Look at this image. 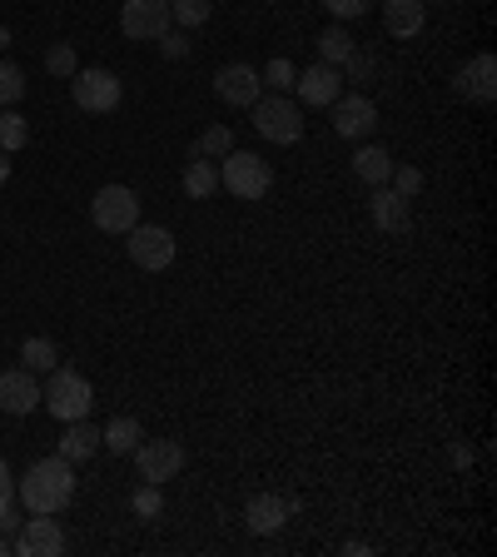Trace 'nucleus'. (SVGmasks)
<instances>
[{
	"mask_svg": "<svg viewBox=\"0 0 497 557\" xmlns=\"http://www.w3.org/2000/svg\"><path fill=\"white\" fill-rule=\"evenodd\" d=\"M15 498L25 503V512H65L75 498V463L60 453L30 463V473L15 478Z\"/></svg>",
	"mask_w": 497,
	"mask_h": 557,
	"instance_id": "nucleus-1",
	"label": "nucleus"
},
{
	"mask_svg": "<svg viewBox=\"0 0 497 557\" xmlns=\"http://www.w3.org/2000/svg\"><path fill=\"white\" fill-rule=\"evenodd\" d=\"M40 404H46L60 423H75V418H90L95 388H90V379L75 369H50L46 388H40Z\"/></svg>",
	"mask_w": 497,
	"mask_h": 557,
	"instance_id": "nucleus-2",
	"label": "nucleus"
},
{
	"mask_svg": "<svg viewBox=\"0 0 497 557\" xmlns=\"http://www.w3.org/2000/svg\"><path fill=\"white\" fill-rule=\"evenodd\" d=\"M70 100L85 115H115L120 100H125V85H120L115 70H75L70 75Z\"/></svg>",
	"mask_w": 497,
	"mask_h": 557,
	"instance_id": "nucleus-3",
	"label": "nucleus"
},
{
	"mask_svg": "<svg viewBox=\"0 0 497 557\" xmlns=\"http://www.w3.org/2000/svg\"><path fill=\"white\" fill-rule=\"evenodd\" d=\"M220 185L229 189L234 199H264L269 185H274V170H269V160H259L254 150H229L220 160Z\"/></svg>",
	"mask_w": 497,
	"mask_h": 557,
	"instance_id": "nucleus-4",
	"label": "nucleus"
},
{
	"mask_svg": "<svg viewBox=\"0 0 497 557\" xmlns=\"http://www.w3.org/2000/svg\"><path fill=\"white\" fill-rule=\"evenodd\" d=\"M249 110H254V129L269 145H299L303 139V110L294 100H284V95H269V100L259 95Z\"/></svg>",
	"mask_w": 497,
	"mask_h": 557,
	"instance_id": "nucleus-5",
	"label": "nucleus"
},
{
	"mask_svg": "<svg viewBox=\"0 0 497 557\" xmlns=\"http://www.w3.org/2000/svg\"><path fill=\"white\" fill-rule=\"evenodd\" d=\"M90 220H95V230H104V234H129V230L139 224V199H135V189H129V185H104V189H95Z\"/></svg>",
	"mask_w": 497,
	"mask_h": 557,
	"instance_id": "nucleus-6",
	"label": "nucleus"
},
{
	"mask_svg": "<svg viewBox=\"0 0 497 557\" xmlns=\"http://www.w3.org/2000/svg\"><path fill=\"white\" fill-rule=\"evenodd\" d=\"M125 244H129V259H135L145 274H160V269H170L174 255H179V244H174V234L164 230V224H135Z\"/></svg>",
	"mask_w": 497,
	"mask_h": 557,
	"instance_id": "nucleus-7",
	"label": "nucleus"
},
{
	"mask_svg": "<svg viewBox=\"0 0 497 557\" xmlns=\"http://www.w3.org/2000/svg\"><path fill=\"white\" fill-rule=\"evenodd\" d=\"M15 553L21 557H60L65 553V528L55 522V512H30L15 533Z\"/></svg>",
	"mask_w": 497,
	"mask_h": 557,
	"instance_id": "nucleus-8",
	"label": "nucleus"
},
{
	"mask_svg": "<svg viewBox=\"0 0 497 557\" xmlns=\"http://www.w3.org/2000/svg\"><path fill=\"white\" fill-rule=\"evenodd\" d=\"M170 25V0H125L120 5V30L129 40H160Z\"/></svg>",
	"mask_w": 497,
	"mask_h": 557,
	"instance_id": "nucleus-9",
	"label": "nucleus"
},
{
	"mask_svg": "<svg viewBox=\"0 0 497 557\" xmlns=\"http://www.w3.org/2000/svg\"><path fill=\"white\" fill-rule=\"evenodd\" d=\"M135 468H139V478L145 483H170L179 468H185V448L174 438H139V448H135Z\"/></svg>",
	"mask_w": 497,
	"mask_h": 557,
	"instance_id": "nucleus-10",
	"label": "nucleus"
},
{
	"mask_svg": "<svg viewBox=\"0 0 497 557\" xmlns=\"http://www.w3.org/2000/svg\"><path fill=\"white\" fill-rule=\"evenodd\" d=\"M328 110H334V129L344 139H369L378 129V104L369 95H338Z\"/></svg>",
	"mask_w": 497,
	"mask_h": 557,
	"instance_id": "nucleus-11",
	"label": "nucleus"
},
{
	"mask_svg": "<svg viewBox=\"0 0 497 557\" xmlns=\"http://www.w3.org/2000/svg\"><path fill=\"white\" fill-rule=\"evenodd\" d=\"M294 90H299L303 104H313V110H328V104L344 95V70H338V65H324V60H319V65L299 70Z\"/></svg>",
	"mask_w": 497,
	"mask_h": 557,
	"instance_id": "nucleus-12",
	"label": "nucleus"
},
{
	"mask_svg": "<svg viewBox=\"0 0 497 557\" xmlns=\"http://www.w3.org/2000/svg\"><path fill=\"white\" fill-rule=\"evenodd\" d=\"M214 95H220L224 104H249L264 95V81H259V70L254 65H224L220 75H214Z\"/></svg>",
	"mask_w": 497,
	"mask_h": 557,
	"instance_id": "nucleus-13",
	"label": "nucleus"
},
{
	"mask_svg": "<svg viewBox=\"0 0 497 557\" xmlns=\"http://www.w3.org/2000/svg\"><path fill=\"white\" fill-rule=\"evenodd\" d=\"M289 518H294V503L278 498V493H254V498L244 503V522H249V533H259V537L278 533Z\"/></svg>",
	"mask_w": 497,
	"mask_h": 557,
	"instance_id": "nucleus-14",
	"label": "nucleus"
},
{
	"mask_svg": "<svg viewBox=\"0 0 497 557\" xmlns=\"http://www.w3.org/2000/svg\"><path fill=\"white\" fill-rule=\"evenodd\" d=\"M452 90L463 95V100L493 104V95H497V60H493V55H473L463 70H458V81H452Z\"/></svg>",
	"mask_w": 497,
	"mask_h": 557,
	"instance_id": "nucleus-15",
	"label": "nucleus"
},
{
	"mask_svg": "<svg viewBox=\"0 0 497 557\" xmlns=\"http://www.w3.org/2000/svg\"><path fill=\"white\" fill-rule=\"evenodd\" d=\"M0 408L5 413H35L40 408V383H35L30 369H5L0 373Z\"/></svg>",
	"mask_w": 497,
	"mask_h": 557,
	"instance_id": "nucleus-16",
	"label": "nucleus"
},
{
	"mask_svg": "<svg viewBox=\"0 0 497 557\" xmlns=\"http://www.w3.org/2000/svg\"><path fill=\"white\" fill-rule=\"evenodd\" d=\"M369 214H373V224H378L383 234H408L413 230V214H408V199L403 195H394L388 185H378L373 189V199H369Z\"/></svg>",
	"mask_w": 497,
	"mask_h": 557,
	"instance_id": "nucleus-17",
	"label": "nucleus"
},
{
	"mask_svg": "<svg viewBox=\"0 0 497 557\" xmlns=\"http://www.w3.org/2000/svg\"><path fill=\"white\" fill-rule=\"evenodd\" d=\"M428 21V0H383V25L394 40H413Z\"/></svg>",
	"mask_w": 497,
	"mask_h": 557,
	"instance_id": "nucleus-18",
	"label": "nucleus"
},
{
	"mask_svg": "<svg viewBox=\"0 0 497 557\" xmlns=\"http://www.w3.org/2000/svg\"><path fill=\"white\" fill-rule=\"evenodd\" d=\"M95 453H100V429H90L85 418L65 423V433H60V458H70V463H85V458H95Z\"/></svg>",
	"mask_w": 497,
	"mask_h": 557,
	"instance_id": "nucleus-19",
	"label": "nucleus"
},
{
	"mask_svg": "<svg viewBox=\"0 0 497 557\" xmlns=\"http://www.w3.org/2000/svg\"><path fill=\"white\" fill-rule=\"evenodd\" d=\"M353 174H359L363 185H388V174H394V154L383 150V145H363L359 154H353Z\"/></svg>",
	"mask_w": 497,
	"mask_h": 557,
	"instance_id": "nucleus-20",
	"label": "nucleus"
},
{
	"mask_svg": "<svg viewBox=\"0 0 497 557\" xmlns=\"http://www.w3.org/2000/svg\"><path fill=\"white\" fill-rule=\"evenodd\" d=\"M139 438H145V429H139L135 418H110L100 429V448H110V453H135Z\"/></svg>",
	"mask_w": 497,
	"mask_h": 557,
	"instance_id": "nucleus-21",
	"label": "nucleus"
},
{
	"mask_svg": "<svg viewBox=\"0 0 497 557\" xmlns=\"http://www.w3.org/2000/svg\"><path fill=\"white\" fill-rule=\"evenodd\" d=\"M21 369H30V373H50V369H60V348H55V338H25L21 344Z\"/></svg>",
	"mask_w": 497,
	"mask_h": 557,
	"instance_id": "nucleus-22",
	"label": "nucleus"
},
{
	"mask_svg": "<svg viewBox=\"0 0 497 557\" xmlns=\"http://www.w3.org/2000/svg\"><path fill=\"white\" fill-rule=\"evenodd\" d=\"M220 189V164L214 160H189V170H185V195L189 199H209Z\"/></svg>",
	"mask_w": 497,
	"mask_h": 557,
	"instance_id": "nucleus-23",
	"label": "nucleus"
},
{
	"mask_svg": "<svg viewBox=\"0 0 497 557\" xmlns=\"http://www.w3.org/2000/svg\"><path fill=\"white\" fill-rule=\"evenodd\" d=\"M229 150H234V129H229V125H209L204 135L195 139V150H189V160H224Z\"/></svg>",
	"mask_w": 497,
	"mask_h": 557,
	"instance_id": "nucleus-24",
	"label": "nucleus"
},
{
	"mask_svg": "<svg viewBox=\"0 0 497 557\" xmlns=\"http://www.w3.org/2000/svg\"><path fill=\"white\" fill-rule=\"evenodd\" d=\"M353 50H359V46L348 40L344 25H328V30L319 35V60H324V65H338V70H344V60L353 55Z\"/></svg>",
	"mask_w": 497,
	"mask_h": 557,
	"instance_id": "nucleus-25",
	"label": "nucleus"
},
{
	"mask_svg": "<svg viewBox=\"0 0 497 557\" xmlns=\"http://www.w3.org/2000/svg\"><path fill=\"white\" fill-rule=\"evenodd\" d=\"M25 139H30V125H25L21 110H15V104H11V110H0V150L15 154Z\"/></svg>",
	"mask_w": 497,
	"mask_h": 557,
	"instance_id": "nucleus-26",
	"label": "nucleus"
},
{
	"mask_svg": "<svg viewBox=\"0 0 497 557\" xmlns=\"http://www.w3.org/2000/svg\"><path fill=\"white\" fill-rule=\"evenodd\" d=\"M209 15H214V5H209V0H170V21H174V25H185V30L204 25Z\"/></svg>",
	"mask_w": 497,
	"mask_h": 557,
	"instance_id": "nucleus-27",
	"label": "nucleus"
},
{
	"mask_svg": "<svg viewBox=\"0 0 497 557\" xmlns=\"http://www.w3.org/2000/svg\"><path fill=\"white\" fill-rule=\"evenodd\" d=\"M46 70L55 75V81H70V75L80 70V60H75V46H70V40H55V46L46 50Z\"/></svg>",
	"mask_w": 497,
	"mask_h": 557,
	"instance_id": "nucleus-28",
	"label": "nucleus"
},
{
	"mask_svg": "<svg viewBox=\"0 0 497 557\" xmlns=\"http://www.w3.org/2000/svg\"><path fill=\"white\" fill-rule=\"evenodd\" d=\"M25 95V75L15 60H0V110H11L15 100Z\"/></svg>",
	"mask_w": 497,
	"mask_h": 557,
	"instance_id": "nucleus-29",
	"label": "nucleus"
},
{
	"mask_svg": "<svg viewBox=\"0 0 497 557\" xmlns=\"http://www.w3.org/2000/svg\"><path fill=\"white\" fill-rule=\"evenodd\" d=\"M259 81H264L269 90H294V81H299V70H294L289 60L278 55V60H269V70H259Z\"/></svg>",
	"mask_w": 497,
	"mask_h": 557,
	"instance_id": "nucleus-30",
	"label": "nucleus"
},
{
	"mask_svg": "<svg viewBox=\"0 0 497 557\" xmlns=\"http://www.w3.org/2000/svg\"><path fill=\"white\" fill-rule=\"evenodd\" d=\"M388 189H394V195H403V199H413L418 189H423V170H413V164H394Z\"/></svg>",
	"mask_w": 497,
	"mask_h": 557,
	"instance_id": "nucleus-31",
	"label": "nucleus"
},
{
	"mask_svg": "<svg viewBox=\"0 0 497 557\" xmlns=\"http://www.w3.org/2000/svg\"><path fill=\"white\" fill-rule=\"evenodd\" d=\"M129 508L139 512V518H160V508H164V498H160V483H145L135 493V498H129Z\"/></svg>",
	"mask_w": 497,
	"mask_h": 557,
	"instance_id": "nucleus-32",
	"label": "nucleus"
},
{
	"mask_svg": "<svg viewBox=\"0 0 497 557\" xmlns=\"http://www.w3.org/2000/svg\"><path fill=\"white\" fill-rule=\"evenodd\" d=\"M328 15H338V21H359V15H369V0H324Z\"/></svg>",
	"mask_w": 497,
	"mask_h": 557,
	"instance_id": "nucleus-33",
	"label": "nucleus"
},
{
	"mask_svg": "<svg viewBox=\"0 0 497 557\" xmlns=\"http://www.w3.org/2000/svg\"><path fill=\"white\" fill-rule=\"evenodd\" d=\"M11 503H15V478H11V463L0 458V512L11 508Z\"/></svg>",
	"mask_w": 497,
	"mask_h": 557,
	"instance_id": "nucleus-34",
	"label": "nucleus"
},
{
	"mask_svg": "<svg viewBox=\"0 0 497 557\" xmlns=\"http://www.w3.org/2000/svg\"><path fill=\"white\" fill-rule=\"evenodd\" d=\"M21 512H15V503H11V508H5V512H0V537H5V543H15V533H21Z\"/></svg>",
	"mask_w": 497,
	"mask_h": 557,
	"instance_id": "nucleus-35",
	"label": "nucleus"
},
{
	"mask_svg": "<svg viewBox=\"0 0 497 557\" xmlns=\"http://www.w3.org/2000/svg\"><path fill=\"white\" fill-rule=\"evenodd\" d=\"M164 40V55H185V35H174V30H164L160 35Z\"/></svg>",
	"mask_w": 497,
	"mask_h": 557,
	"instance_id": "nucleus-36",
	"label": "nucleus"
},
{
	"mask_svg": "<svg viewBox=\"0 0 497 557\" xmlns=\"http://www.w3.org/2000/svg\"><path fill=\"white\" fill-rule=\"evenodd\" d=\"M452 463H458V468H473V448H463V443H458V448H452Z\"/></svg>",
	"mask_w": 497,
	"mask_h": 557,
	"instance_id": "nucleus-37",
	"label": "nucleus"
},
{
	"mask_svg": "<svg viewBox=\"0 0 497 557\" xmlns=\"http://www.w3.org/2000/svg\"><path fill=\"white\" fill-rule=\"evenodd\" d=\"M5 180H11V154L0 150V185H5Z\"/></svg>",
	"mask_w": 497,
	"mask_h": 557,
	"instance_id": "nucleus-38",
	"label": "nucleus"
},
{
	"mask_svg": "<svg viewBox=\"0 0 497 557\" xmlns=\"http://www.w3.org/2000/svg\"><path fill=\"white\" fill-rule=\"evenodd\" d=\"M0 50H11V30L5 25H0Z\"/></svg>",
	"mask_w": 497,
	"mask_h": 557,
	"instance_id": "nucleus-39",
	"label": "nucleus"
},
{
	"mask_svg": "<svg viewBox=\"0 0 497 557\" xmlns=\"http://www.w3.org/2000/svg\"><path fill=\"white\" fill-rule=\"evenodd\" d=\"M5 553H11V543H5V537H0V557H5Z\"/></svg>",
	"mask_w": 497,
	"mask_h": 557,
	"instance_id": "nucleus-40",
	"label": "nucleus"
}]
</instances>
